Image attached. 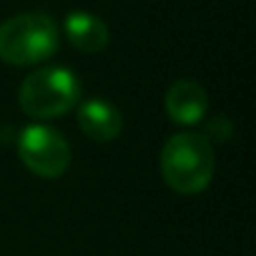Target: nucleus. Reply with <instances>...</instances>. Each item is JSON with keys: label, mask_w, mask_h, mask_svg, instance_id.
<instances>
[{"label": "nucleus", "mask_w": 256, "mask_h": 256, "mask_svg": "<svg viewBox=\"0 0 256 256\" xmlns=\"http://www.w3.org/2000/svg\"><path fill=\"white\" fill-rule=\"evenodd\" d=\"M78 126L93 141H113L120 134L123 120H120V113L116 106H110L108 100H100V98H90V100L80 103V108H78Z\"/></svg>", "instance_id": "nucleus-6"}, {"label": "nucleus", "mask_w": 256, "mask_h": 256, "mask_svg": "<svg viewBox=\"0 0 256 256\" xmlns=\"http://www.w3.org/2000/svg\"><path fill=\"white\" fill-rule=\"evenodd\" d=\"M161 174L176 194H201L214 176V151L208 141L198 134L171 136L161 151Z\"/></svg>", "instance_id": "nucleus-1"}, {"label": "nucleus", "mask_w": 256, "mask_h": 256, "mask_svg": "<svg viewBox=\"0 0 256 256\" xmlns=\"http://www.w3.org/2000/svg\"><path fill=\"white\" fill-rule=\"evenodd\" d=\"M208 110L206 90L196 80H176L166 93V113L181 126L198 123Z\"/></svg>", "instance_id": "nucleus-5"}, {"label": "nucleus", "mask_w": 256, "mask_h": 256, "mask_svg": "<svg viewBox=\"0 0 256 256\" xmlns=\"http://www.w3.org/2000/svg\"><path fill=\"white\" fill-rule=\"evenodd\" d=\"M66 36L83 53H100L108 46V26L86 10H73L66 16Z\"/></svg>", "instance_id": "nucleus-7"}, {"label": "nucleus", "mask_w": 256, "mask_h": 256, "mask_svg": "<svg viewBox=\"0 0 256 256\" xmlns=\"http://www.w3.org/2000/svg\"><path fill=\"white\" fill-rule=\"evenodd\" d=\"M58 26L46 13H23L0 23V60L10 66H36L56 56Z\"/></svg>", "instance_id": "nucleus-2"}, {"label": "nucleus", "mask_w": 256, "mask_h": 256, "mask_svg": "<svg viewBox=\"0 0 256 256\" xmlns=\"http://www.w3.org/2000/svg\"><path fill=\"white\" fill-rule=\"evenodd\" d=\"M18 100L30 118H60L70 113L80 100V83L76 73L63 66L38 68L23 80Z\"/></svg>", "instance_id": "nucleus-3"}, {"label": "nucleus", "mask_w": 256, "mask_h": 256, "mask_svg": "<svg viewBox=\"0 0 256 256\" xmlns=\"http://www.w3.org/2000/svg\"><path fill=\"white\" fill-rule=\"evenodd\" d=\"M18 154L28 171L40 178H58L70 166V146L50 126H28L18 138Z\"/></svg>", "instance_id": "nucleus-4"}]
</instances>
